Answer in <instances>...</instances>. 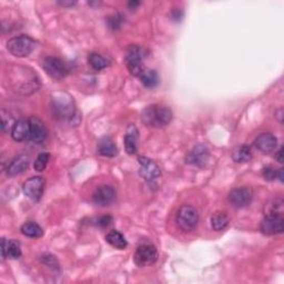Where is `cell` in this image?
Returning <instances> with one entry per match:
<instances>
[{"mask_svg":"<svg viewBox=\"0 0 284 284\" xmlns=\"http://www.w3.org/2000/svg\"><path fill=\"white\" fill-rule=\"evenodd\" d=\"M42 68L50 78L55 80H61L70 73L68 64L57 57L44 58L42 61Z\"/></svg>","mask_w":284,"mask_h":284,"instance_id":"277c9868","label":"cell"},{"mask_svg":"<svg viewBox=\"0 0 284 284\" xmlns=\"http://www.w3.org/2000/svg\"><path fill=\"white\" fill-rule=\"evenodd\" d=\"M139 174L141 178H144L147 182L156 181L161 176V170L159 165L153 160L147 157H139Z\"/></svg>","mask_w":284,"mask_h":284,"instance_id":"9c48e42d","label":"cell"},{"mask_svg":"<svg viewBox=\"0 0 284 284\" xmlns=\"http://www.w3.org/2000/svg\"><path fill=\"white\" fill-rule=\"evenodd\" d=\"M36 47V41L28 36H18L11 38L7 41V50L9 54L18 57H28Z\"/></svg>","mask_w":284,"mask_h":284,"instance_id":"7a4b0ae2","label":"cell"},{"mask_svg":"<svg viewBox=\"0 0 284 284\" xmlns=\"http://www.w3.org/2000/svg\"><path fill=\"white\" fill-rule=\"evenodd\" d=\"M109 23H110V27L112 29H117L120 27V21H119V17H111L110 19H109Z\"/></svg>","mask_w":284,"mask_h":284,"instance_id":"1f68e13d","label":"cell"},{"mask_svg":"<svg viewBox=\"0 0 284 284\" xmlns=\"http://www.w3.org/2000/svg\"><path fill=\"white\" fill-rule=\"evenodd\" d=\"M262 177L268 180V181H272L276 178V170H274L272 167H266L262 170Z\"/></svg>","mask_w":284,"mask_h":284,"instance_id":"f1b7e54d","label":"cell"},{"mask_svg":"<svg viewBox=\"0 0 284 284\" xmlns=\"http://www.w3.org/2000/svg\"><path fill=\"white\" fill-rule=\"evenodd\" d=\"M142 85L147 88H154L159 83V76L154 70L144 69L142 74L139 76Z\"/></svg>","mask_w":284,"mask_h":284,"instance_id":"603a6c76","label":"cell"},{"mask_svg":"<svg viewBox=\"0 0 284 284\" xmlns=\"http://www.w3.org/2000/svg\"><path fill=\"white\" fill-rule=\"evenodd\" d=\"M11 137L17 142H23L30 140V122L29 120L16 121L11 128Z\"/></svg>","mask_w":284,"mask_h":284,"instance_id":"2e32d148","label":"cell"},{"mask_svg":"<svg viewBox=\"0 0 284 284\" xmlns=\"http://www.w3.org/2000/svg\"><path fill=\"white\" fill-rule=\"evenodd\" d=\"M2 113H3V115H2V117H3V130H4V131H8L9 124L15 125L16 122H14L11 119H8V120H7V114H6L5 111H3Z\"/></svg>","mask_w":284,"mask_h":284,"instance_id":"4dcf8cb0","label":"cell"},{"mask_svg":"<svg viewBox=\"0 0 284 284\" xmlns=\"http://www.w3.org/2000/svg\"><path fill=\"white\" fill-rule=\"evenodd\" d=\"M22 190L26 197H28L32 201H39L43 195L44 180L42 177H32L25 181Z\"/></svg>","mask_w":284,"mask_h":284,"instance_id":"30bf717a","label":"cell"},{"mask_svg":"<svg viewBox=\"0 0 284 284\" xmlns=\"http://www.w3.org/2000/svg\"><path fill=\"white\" fill-rule=\"evenodd\" d=\"M275 159L277 160V162L283 163V147H280V149L276 151Z\"/></svg>","mask_w":284,"mask_h":284,"instance_id":"836d02e7","label":"cell"},{"mask_svg":"<svg viewBox=\"0 0 284 284\" xmlns=\"http://www.w3.org/2000/svg\"><path fill=\"white\" fill-rule=\"evenodd\" d=\"M97 222H98L97 224H98L99 227H101V228H106V227H108V225L112 222V218H111L110 216L101 217V218L98 219V220H97Z\"/></svg>","mask_w":284,"mask_h":284,"instance_id":"f546056e","label":"cell"},{"mask_svg":"<svg viewBox=\"0 0 284 284\" xmlns=\"http://www.w3.org/2000/svg\"><path fill=\"white\" fill-rule=\"evenodd\" d=\"M69 97L62 98V97H56L53 99V113L57 119L60 121H71L76 115V109L70 101Z\"/></svg>","mask_w":284,"mask_h":284,"instance_id":"52a82bcc","label":"cell"},{"mask_svg":"<svg viewBox=\"0 0 284 284\" xmlns=\"http://www.w3.org/2000/svg\"><path fill=\"white\" fill-rule=\"evenodd\" d=\"M49 160H50V154L48 152L40 153L39 156L37 157L35 163H34L35 170L38 171V172H42L44 169H46Z\"/></svg>","mask_w":284,"mask_h":284,"instance_id":"83f0119b","label":"cell"},{"mask_svg":"<svg viewBox=\"0 0 284 284\" xmlns=\"http://www.w3.org/2000/svg\"><path fill=\"white\" fill-rule=\"evenodd\" d=\"M88 61L90 63V66H91L97 71H100V70L105 69L109 66L108 59H106L105 57L99 55V54H97V53L90 54L89 57H88Z\"/></svg>","mask_w":284,"mask_h":284,"instance_id":"4316f807","label":"cell"},{"mask_svg":"<svg viewBox=\"0 0 284 284\" xmlns=\"http://www.w3.org/2000/svg\"><path fill=\"white\" fill-rule=\"evenodd\" d=\"M277 139L273 133L264 132L254 140V147L262 153H270L276 149Z\"/></svg>","mask_w":284,"mask_h":284,"instance_id":"5bb4252c","label":"cell"},{"mask_svg":"<svg viewBox=\"0 0 284 284\" xmlns=\"http://www.w3.org/2000/svg\"><path fill=\"white\" fill-rule=\"evenodd\" d=\"M125 148L129 154H134L137 152V141H138V129L135 126L130 125L127 129L125 135Z\"/></svg>","mask_w":284,"mask_h":284,"instance_id":"d6986e66","label":"cell"},{"mask_svg":"<svg viewBox=\"0 0 284 284\" xmlns=\"http://www.w3.org/2000/svg\"><path fill=\"white\" fill-rule=\"evenodd\" d=\"M128 6H129V8H130V9H135V8L138 7V6H140V3H139V2H135V0H133V2L129 3Z\"/></svg>","mask_w":284,"mask_h":284,"instance_id":"d590c367","label":"cell"},{"mask_svg":"<svg viewBox=\"0 0 284 284\" xmlns=\"http://www.w3.org/2000/svg\"><path fill=\"white\" fill-rule=\"evenodd\" d=\"M231 158L235 163H245L249 162L251 158H252V153H251V150L248 146L242 145L234 148L231 153Z\"/></svg>","mask_w":284,"mask_h":284,"instance_id":"44dd1931","label":"cell"},{"mask_svg":"<svg viewBox=\"0 0 284 284\" xmlns=\"http://www.w3.org/2000/svg\"><path fill=\"white\" fill-rule=\"evenodd\" d=\"M283 204L284 201L282 198L273 199L264 206V213L266 216H279L283 217Z\"/></svg>","mask_w":284,"mask_h":284,"instance_id":"cb8c5ba5","label":"cell"},{"mask_svg":"<svg viewBox=\"0 0 284 284\" xmlns=\"http://www.w3.org/2000/svg\"><path fill=\"white\" fill-rule=\"evenodd\" d=\"M2 253H3V259H10V260H16L21 255V250L19 244L14 241L9 240L6 241V239L2 240Z\"/></svg>","mask_w":284,"mask_h":284,"instance_id":"ac0fdd59","label":"cell"},{"mask_svg":"<svg viewBox=\"0 0 284 284\" xmlns=\"http://www.w3.org/2000/svg\"><path fill=\"white\" fill-rule=\"evenodd\" d=\"M30 122V141L35 144H41L42 141L46 140L48 130L43 122L36 117L29 119Z\"/></svg>","mask_w":284,"mask_h":284,"instance_id":"9a60e30c","label":"cell"},{"mask_svg":"<svg viewBox=\"0 0 284 284\" xmlns=\"http://www.w3.org/2000/svg\"><path fill=\"white\" fill-rule=\"evenodd\" d=\"M276 178H279V180L281 182L284 181V174H283V169L281 168V169L279 171H276Z\"/></svg>","mask_w":284,"mask_h":284,"instance_id":"8d00e7d4","label":"cell"},{"mask_svg":"<svg viewBox=\"0 0 284 284\" xmlns=\"http://www.w3.org/2000/svg\"><path fill=\"white\" fill-rule=\"evenodd\" d=\"M58 5L62 6V7H73L76 5V2H58Z\"/></svg>","mask_w":284,"mask_h":284,"instance_id":"e575fe53","label":"cell"},{"mask_svg":"<svg viewBox=\"0 0 284 284\" xmlns=\"http://www.w3.org/2000/svg\"><path fill=\"white\" fill-rule=\"evenodd\" d=\"M134 263L140 268L150 267L158 260V251L154 245L150 243L140 244L133 256Z\"/></svg>","mask_w":284,"mask_h":284,"instance_id":"8992f818","label":"cell"},{"mask_svg":"<svg viewBox=\"0 0 284 284\" xmlns=\"http://www.w3.org/2000/svg\"><path fill=\"white\" fill-rule=\"evenodd\" d=\"M253 199V192L250 188H235L229 193L228 200L234 208L241 209L250 205Z\"/></svg>","mask_w":284,"mask_h":284,"instance_id":"8fae6325","label":"cell"},{"mask_svg":"<svg viewBox=\"0 0 284 284\" xmlns=\"http://www.w3.org/2000/svg\"><path fill=\"white\" fill-rule=\"evenodd\" d=\"M260 230L266 235H275L282 233L284 230L283 217L266 216L260 224Z\"/></svg>","mask_w":284,"mask_h":284,"instance_id":"7c38bea8","label":"cell"},{"mask_svg":"<svg viewBox=\"0 0 284 284\" xmlns=\"http://www.w3.org/2000/svg\"><path fill=\"white\" fill-rule=\"evenodd\" d=\"M98 152L103 157L112 158L118 154V148L110 138H102L98 144Z\"/></svg>","mask_w":284,"mask_h":284,"instance_id":"ffe728a7","label":"cell"},{"mask_svg":"<svg viewBox=\"0 0 284 284\" xmlns=\"http://www.w3.org/2000/svg\"><path fill=\"white\" fill-rule=\"evenodd\" d=\"M230 223L229 217L224 212H217L211 217V227L216 231H222Z\"/></svg>","mask_w":284,"mask_h":284,"instance_id":"d4e9b609","label":"cell"},{"mask_svg":"<svg viewBox=\"0 0 284 284\" xmlns=\"http://www.w3.org/2000/svg\"><path fill=\"white\" fill-rule=\"evenodd\" d=\"M29 162H30L29 157L26 156V154H22V156H19V157L15 158L7 167L8 176L14 177V176H17V174H20V173L25 172L28 169Z\"/></svg>","mask_w":284,"mask_h":284,"instance_id":"e0dca14e","label":"cell"},{"mask_svg":"<svg viewBox=\"0 0 284 284\" xmlns=\"http://www.w3.org/2000/svg\"><path fill=\"white\" fill-rule=\"evenodd\" d=\"M106 241L111 245V247L119 249V250H124L127 248L128 242L126 240V238L124 236V234L121 232L117 231V230H111L109 233L106 235Z\"/></svg>","mask_w":284,"mask_h":284,"instance_id":"7402d4cb","label":"cell"},{"mask_svg":"<svg viewBox=\"0 0 284 284\" xmlns=\"http://www.w3.org/2000/svg\"><path fill=\"white\" fill-rule=\"evenodd\" d=\"M115 197H117V193L112 186L105 184L96 189L92 195V201L99 206H107L114 201Z\"/></svg>","mask_w":284,"mask_h":284,"instance_id":"4fadbf2b","label":"cell"},{"mask_svg":"<svg viewBox=\"0 0 284 284\" xmlns=\"http://www.w3.org/2000/svg\"><path fill=\"white\" fill-rule=\"evenodd\" d=\"M210 158L209 148L205 145L199 144L195 146L185 156V163H188L193 167L203 168L208 163Z\"/></svg>","mask_w":284,"mask_h":284,"instance_id":"ba28073f","label":"cell"},{"mask_svg":"<svg viewBox=\"0 0 284 284\" xmlns=\"http://www.w3.org/2000/svg\"><path fill=\"white\" fill-rule=\"evenodd\" d=\"M182 11L180 10L179 8H177V9H174L173 11H172V14H171V16H172V18L174 19V20H180V19H181V17H182Z\"/></svg>","mask_w":284,"mask_h":284,"instance_id":"d6a6232c","label":"cell"},{"mask_svg":"<svg viewBox=\"0 0 284 284\" xmlns=\"http://www.w3.org/2000/svg\"><path fill=\"white\" fill-rule=\"evenodd\" d=\"M21 233L25 236H28V238H40L43 235V230L40 227L39 224H37L35 222H26L22 224L21 227Z\"/></svg>","mask_w":284,"mask_h":284,"instance_id":"484cf974","label":"cell"},{"mask_svg":"<svg viewBox=\"0 0 284 284\" xmlns=\"http://www.w3.org/2000/svg\"><path fill=\"white\" fill-rule=\"evenodd\" d=\"M141 119L148 127L164 128L172 120V111L165 106L151 105L142 111Z\"/></svg>","mask_w":284,"mask_h":284,"instance_id":"6da1fadb","label":"cell"},{"mask_svg":"<svg viewBox=\"0 0 284 284\" xmlns=\"http://www.w3.org/2000/svg\"><path fill=\"white\" fill-rule=\"evenodd\" d=\"M199 222V213L191 205H182L177 213V223L184 232L195 229Z\"/></svg>","mask_w":284,"mask_h":284,"instance_id":"5b68a950","label":"cell"},{"mask_svg":"<svg viewBox=\"0 0 284 284\" xmlns=\"http://www.w3.org/2000/svg\"><path fill=\"white\" fill-rule=\"evenodd\" d=\"M147 56L144 48L138 46H132L127 50V54L125 56V61L127 64L128 70L134 77H139L142 71H144V66H142V60Z\"/></svg>","mask_w":284,"mask_h":284,"instance_id":"3957f363","label":"cell"}]
</instances>
